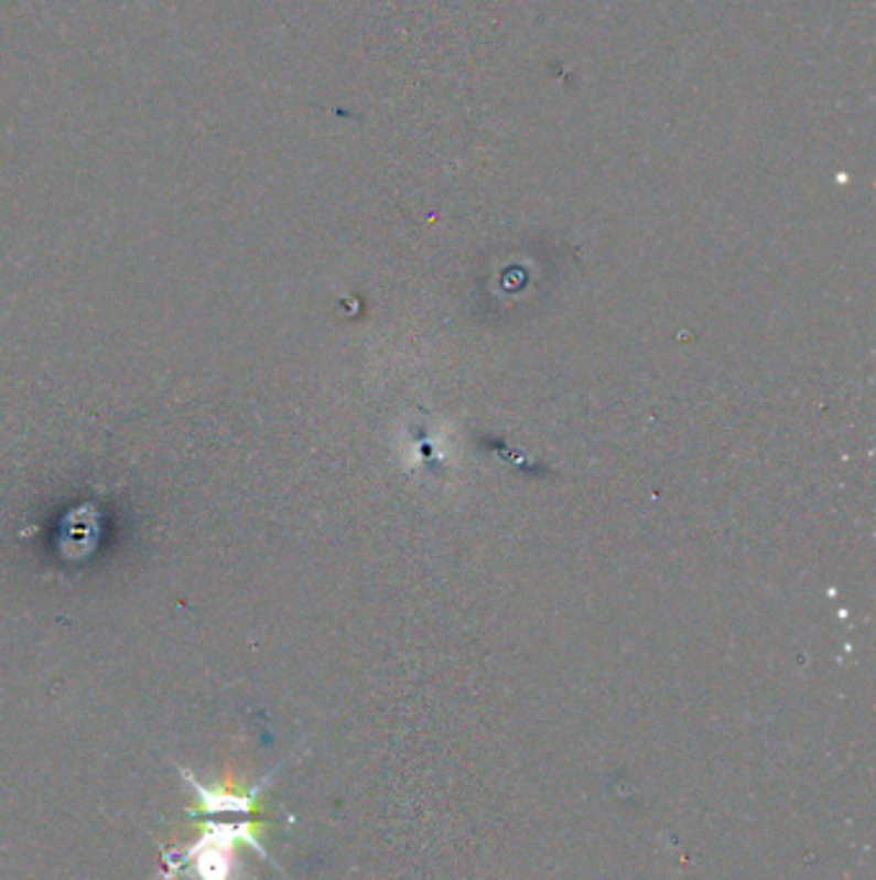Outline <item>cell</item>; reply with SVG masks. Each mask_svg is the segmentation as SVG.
Masks as SVG:
<instances>
[{
	"instance_id": "6da1fadb",
	"label": "cell",
	"mask_w": 876,
	"mask_h": 880,
	"mask_svg": "<svg viewBox=\"0 0 876 880\" xmlns=\"http://www.w3.org/2000/svg\"><path fill=\"white\" fill-rule=\"evenodd\" d=\"M237 841H247V845H252L258 852H262L258 839L252 837V826H239V824L214 826L212 824L208 826L206 837L201 839L196 847L185 849L181 857L177 855L167 857V868H170L167 876L173 878L177 865L191 860L193 870L198 872L201 880H235V876H231L235 862H229V860H231V852H235Z\"/></svg>"
},
{
	"instance_id": "7a4b0ae2",
	"label": "cell",
	"mask_w": 876,
	"mask_h": 880,
	"mask_svg": "<svg viewBox=\"0 0 876 880\" xmlns=\"http://www.w3.org/2000/svg\"><path fill=\"white\" fill-rule=\"evenodd\" d=\"M183 777H185V783L196 787V793L201 795V806H204L206 814H219V811H252V801H255V793H258V791L250 793V795L214 793V791H208L206 785H201L188 770H183Z\"/></svg>"
}]
</instances>
